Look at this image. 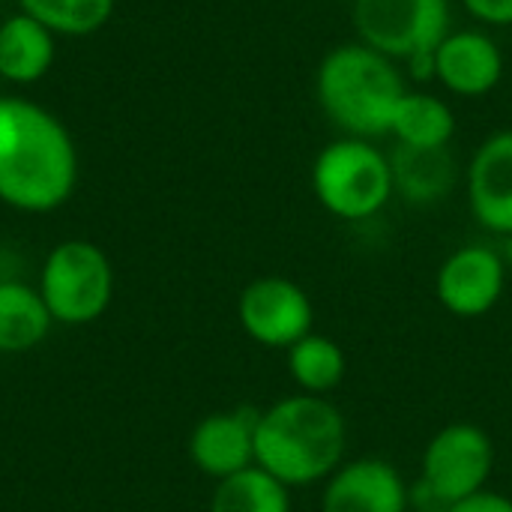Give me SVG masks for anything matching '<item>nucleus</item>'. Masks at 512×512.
<instances>
[{"label":"nucleus","instance_id":"obj_1","mask_svg":"<svg viewBox=\"0 0 512 512\" xmlns=\"http://www.w3.org/2000/svg\"><path fill=\"white\" fill-rule=\"evenodd\" d=\"M78 153L69 129L42 105L0 96V201L24 213H48L69 201Z\"/></svg>","mask_w":512,"mask_h":512},{"label":"nucleus","instance_id":"obj_20","mask_svg":"<svg viewBox=\"0 0 512 512\" xmlns=\"http://www.w3.org/2000/svg\"><path fill=\"white\" fill-rule=\"evenodd\" d=\"M117 0H18V9L54 36H90L102 30Z\"/></svg>","mask_w":512,"mask_h":512},{"label":"nucleus","instance_id":"obj_15","mask_svg":"<svg viewBox=\"0 0 512 512\" xmlns=\"http://www.w3.org/2000/svg\"><path fill=\"white\" fill-rule=\"evenodd\" d=\"M390 132L405 147L438 150L453 141L456 117H453V108L441 96L405 90V96L399 99V105L393 111Z\"/></svg>","mask_w":512,"mask_h":512},{"label":"nucleus","instance_id":"obj_19","mask_svg":"<svg viewBox=\"0 0 512 512\" xmlns=\"http://www.w3.org/2000/svg\"><path fill=\"white\" fill-rule=\"evenodd\" d=\"M210 512H291V489L252 465L228 480H219Z\"/></svg>","mask_w":512,"mask_h":512},{"label":"nucleus","instance_id":"obj_10","mask_svg":"<svg viewBox=\"0 0 512 512\" xmlns=\"http://www.w3.org/2000/svg\"><path fill=\"white\" fill-rule=\"evenodd\" d=\"M261 411L255 408H234L216 411L204 417L192 438L189 456L195 468L213 480H228L255 465V429Z\"/></svg>","mask_w":512,"mask_h":512},{"label":"nucleus","instance_id":"obj_5","mask_svg":"<svg viewBox=\"0 0 512 512\" xmlns=\"http://www.w3.org/2000/svg\"><path fill=\"white\" fill-rule=\"evenodd\" d=\"M114 291V273L108 255L87 240H66L45 258L39 294L54 321L90 324L96 321Z\"/></svg>","mask_w":512,"mask_h":512},{"label":"nucleus","instance_id":"obj_4","mask_svg":"<svg viewBox=\"0 0 512 512\" xmlns=\"http://www.w3.org/2000/svg\"><path fill=\"white\" fill-rule=\"evenodd\" d=\"M312 192L321 207L345 222L372 219L393 198V165L366 138L327 144L312 165Z\"/></svg>","mask_w":512,"mask_h":512},{"label":"nucleus","instance_id":"obj_18","mask_svg":"<svg viewBox=\"0 0 512 512\" xmlns=\"http://www.w3.org/2000/svg\"><path fill=\"white\" fill-rule=\"evenodd\" d=\"M345 372L348 357L330 336L309 333L288 348V375L309 396H324L336 390L345 381Z\"/></svg>","mask_w":512,"mask_h":512},{"label":"nucleus","instance_id":"obj_2","mask_svg":"<svg viewBox=\"0 0 512 512\" xmlns=\"http://www.w3.org/2000/svg\"><path fill=\"white\" fill-rule=\"evenodd\" d=\"M345 450V417L324 396L297 393L258 417L255 465L288 489L330 480L345 465Z\"/></svg>","mask_w":512,"mask_h":512},{"label":"nucleus","instance_id":"obj_22","mask_svg":"<svg viewBox=\"0 0 512 512\" xmlns=\"http://www.w3.org/2000/svg\"><path fill=\"white\" fill-rule=\"evenodd\" d=\"M447 512H512V498L483 489V492H477V495L447 507Z\"/></svg>","mask_w":512,"mask_h":512},{"label":"nucleus","instance_id":"obj_9","mask_svg":"<svg viewBox=\"0 0 512 512\" xmlns=\"http://www.w3.org/2000/svg\"><path fill=\"white\" fill-rule=\"evenodd\" d=\"M507 285V264L501 252L489 246H462L438 270L435 294L438 303L456 318H483L489 315Z\"/></svg>","mask_w":512,"mask_h":512},{"label":"nucleus","instance_id":"obj_6","mask_svg":"<svg viewBox=\"0 0 512 512\" xmlns=\"http://www.w3.org/2000/svg\"><path fill=\"white\" fill-rule=\"evenodd\" d=\"M354 27L363 45L408 63L438 51L450 33V0H354Z\"/></svg>","mask_w":512,"mask_h":512},{"label":"nucleus","instance_id":"obj_13","mask_svg":"<svg viewBox=\"0 0 512 512\" xmlns=\"http://www.w3.org/2000/svg\"><path fill=\"white\" fill-rule=\"evenodd\" d=\"M504 75V54L480 30H450L435 51V81L456 96H486Z\"/></svg>","mask_w":512,"mask_h":512},{"label":"nucleus","instance_id":"obj_8","mask_svg":"<svg viewBox=\"0 0 512 512\" xmlns=\"http://www.w3.org/2000/svg\"><path fill=\"white\" fill-rule=\"evenodd\" d=\"M237 318L252 342L288 351L312 333L315 309L297 282L285 276H261L243 288Z\"/></svg>","mask_w":512,"mask_h":512},{"label":"nucleus","instance_id":"obj_24","mask_svg":"<svg viewBox=\"0 0 512 512\" xmlns=\"http://www.w3.org/2000/svg\"><path fill=\"white\" fill-rule=\"evenodd\" d=\"M351 3H354V0H351Z\"/></svg>","mask_w":512,"mask_h":512},{"label":"nucleus","instance_id":"obj_23","mask_svg":"<svg viewBox=\"0 0 512 512\" xmlns=\"http://www.w3.org/2000/svg\"><path fill=\"white\" fill-rule=\"evenodd\" d=\"M501 258H504V255H501ZM507 261H512V237H507V258H504V264H507Z\"/></svg>","mask_w":512,"mask_h":512},{"label":"nucleus","instance_id":"obj_3","mask_svg":"<svg viewBox=\"0 0 512 512\" xmlns=\"http://www.w3.org/2000/svg\"><path fill=\"white\" fill-rule=\"evenodd\" d=\"M405 90L396 60L360 39L327 51L315 75V93L324 114L348 138L369 141L387 135Z\"/></svg>","mask_w":512,"mask_h":512},{"label":"nucleus","instance_id":"obj_21","mask_svg":"<svg viewBox=\"0 0 512 512\" xmlns=\"http://www.w3.org/2000/svg\"><path fill=\"white\" fill-rule=\"evenodd\" d=\"M462 3L474 18H480L492 27H510L512 24V0H462Z\"/></svg>","mask_w":512,"mask_h":512},{"label":"nucleus","instance_id":"obj_17","mask_svg":"<svg viewBox=\"0 0 512 512\" xmlns=\"http://www.w3.org/2000/svg\"><path fill=\"white\" fill-rule=\"evenodd\" d=\"M51 321L54 318L39 291L18 282H0V351L21 354L36 348Z\"/></svg>","mask_w":512,"mask_h":512},{"label":"nucleus","instance_id":"obj_14","mask_svg":"<svg viewBox=\"0 0 512 512\" xmlns=\"http://www.w3.org/2000/svg\"><path fill=\"white\" fill-rule=\"evenodd\" d=\"M54 63V33L27 12H15L0 24V78L33 84Z\"/></svg>","mask_w":512,"mask_h":512},{"label":"nucleus","instance_id":"obj_11","mask_svg":"<svg viewBox=\"0 0 512 512\" xmlns=\"http://www.w3.org/2000/svg\"><path fill=\"white\" fill-rule=\"evenodd\" d=\"M468 201L474 219L501 237H512V129L489 135L468 165Z\"/></svg>","mask_w":512,"mask_h":512},{"label":"nucleus","instance_id":"obj_7","mask_svg":"<svg viewBox=\"0 0 512 512\" xmlns=\"http://www.w3.org/2000/svg\"><path fill=\"white\" fill-rule=\"evenodd\" d=\"M495 468V444L474 423L444 426L423 453V489L453 507L486 489Z\"/></svg>","mask_w":512,"mask_h":512},{"label":"nucleus","instance_id":"obj_16","mask_svg":"<svg viewBox=\"0 0 512 512\" xmlns=\"http://www.w3.org/2000/svg\"><path fill=\"white\" fill-rule=\"evenodd\" d=\"M390 165H393V186L408 201H420V204H429L447 195L456 180V165L447 147L417 150V147L396 144Z\"/></svg>","mask_w":512,"mask_h":512},{"label":"nucleus","instance_id":"obj_12","mask_svg":"<svg viewBox=\"0 0 512 512\" xmlns=\"http://www.w3.org/2000/svg\"><path fill=\"white\" fill-rule=\"evenodd\" d=\"M321 512H408V486L384 459L345 462L324 486Z\"/></svg>","mask_w":512,"mask_h":512}]
</instances>
